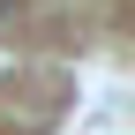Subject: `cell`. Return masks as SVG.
Masks as SVG:
<instances>
[]
</instances>
